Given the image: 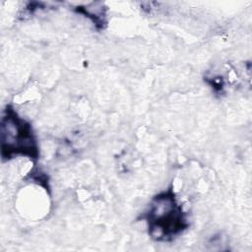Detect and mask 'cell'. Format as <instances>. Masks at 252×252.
Listing matches in <instances>:
<instances>
[{
    "label": "cell",
    "instance_id": "2",
    "mask_svg": "<svg viewBox=\"0 0 252 252\" xmlns=\"http://www.w3.org/2000/svg\"><path fill=\"white\" fill-rule=\"evenodd\" d=\"M1 157L3 160L16 157L36 160L39 157L37 139L31 123L21 117L12 105H7L2 113Z\"/></svg>",
    "mask_w": 252,
    "mask_h": 252
},
{
    "label": "cell",
    "instance_id": "1",
    "mask_svg": "<svg viewBox=\"0 0 252 252\" xmlns=\"http://www.w3.org/2000/svg\"><path fill=\"white\" fill-rule=\"evenodd\" d=\"M139 219L146 221L149 235L159 242L172 241L189 227L188 215L172 185L157 194Z\"/></svg>",
    "mask_w": 252,
    "mask_h": 252
}]
</instances>
